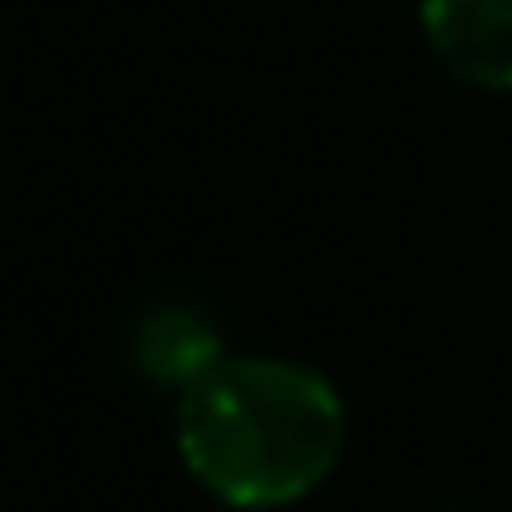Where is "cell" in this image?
Returning <instances> with one entry per match:
<instances>
[{"instance_id":"obj_1","label":"cell","mask_w":512,"mask_h":512,"mask_svg":"<svg viewBox=\"0 0 512 512\" xmlns=\"http://www.w3.org/2000/svg\"><path fill=\"white\" fill-rule=\"evenodd\" d=\"M176 447L211 497L231 507H287L337 467L347 412L337 387L312 367L226 357L181 392Z\"/></svg>"},{"instance_id":"obj_2","label":"cell","mask_w":512,"mask_h":512,"mask_svg":"<svg viewBox=\"0 0 512 512\" xmlns=\"http://www.w3.org/2000/svg\"><path fill=\"white\" fill-rule=\"evenodd\" d=\"M422 31L457 81L512 91V0H422Z\"/></svg>"},{"instance_id":"obj_3","label":"cell","mask_w":512,"mask_h":512,"mask_svg":"<svg viewBox=\"0 0 512 512\" xmlns=\"http://www.w3.org/2000/svg\"><path fill=\"white\" fill-rule=\"evenodd\" d=\"M131 362L146 382L186 392L226 362L221 327L201 307L161 302V307L141 312V322L131 332Z\"/></svg>"}]
</instances>
